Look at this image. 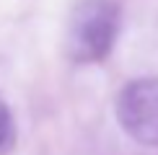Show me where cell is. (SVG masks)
<instances>
[{"label":"cell","instance_id":"6da1fadb","mask_svg":"<svg viewBox=\"0 0 158 155\" xmlns=\"http://www.w3.org/2000/svg\"><path fill=\"white\" fill-rule=\"evenodd\" d=\"M119 29V8L111 0H81L68 21V54L75 62H98L109 54Z\"/></svg>","mask_w":158,"mask_h":155},{"label":"cell","instance_id":"7a4b0ae2","mask_svg":"<svg viewBox=\"0 0 158 155\" xmlns=\"http://www.w3.org/2000/svg\"><path fill=\"white\" fill-rule=\"evenodd\" d=\"M117 119L135 142L158 147V78H140L122 88Z\"/></svg>","mask_w":158,"mask_h":155},{"label":"cell","instance_id":"3957f363","mask_svg":"<svg viewBox=\"0 0 158 155\" xmlns=\"http://www.w3.org/2000/svg\"><path fill=\"white\" fill-rule=\"evenodd\" d=\"M10 129H13V121H10V111L3 101H0V147L8 142L10 137Z\"/></svg>","mask_w":158,"mask_h":155}]
</instances>
